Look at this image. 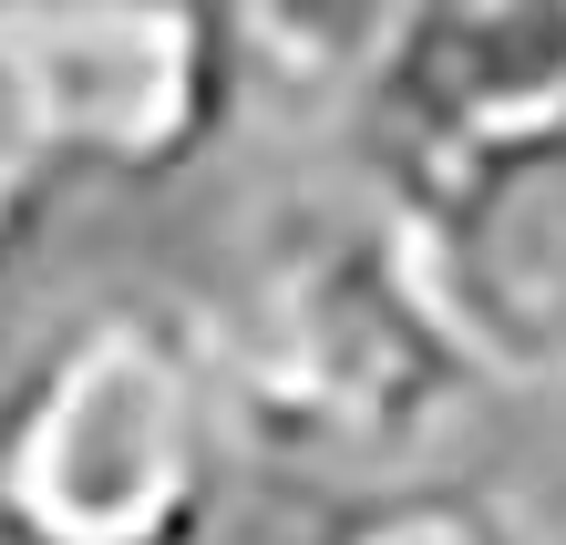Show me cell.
<instances>
[{
    "mask_svg": "<svg viewBox=\"0 0 566 545\" xmlns=\"http://www.w3.org/2000/svg\"><path fill=\"white\" fill-rule=\"evenodd\" d=\"M52 176H42V165H31L21 145H11V124H0V279H11V268L31 258V248H42V227H52Z\"/></svg>",
    "mask_w": 566,
    "mask_h": 545,
    "instance_id": "cell-7",
    "label": "cell"
},
{
    "mask_svg": "<svg viewBox=\"0 0 566 545\" xmlns=\"http://www.w3.org/2000/svg\"><path fill=\"white\" fill-rule=\"evenodd\" d=\"M310 545H536L525 504L484 494V484H453V473H402V484H371V494H340Z\"/></svg>",
    "mask_w": 566,
    "mask_h": 545,
    "instance_id": "cell-6",
    "label": "cell"
},
{
    "mask_svg": "<svg viewBox=\"0 0 566 545\" xmlns=\"http://www.w3.org/2000/svg\"><path fill=\"white\" fill-rule=\"evenodd\" d=\"M381 196L484 381L566 391V104Z\"/></svg>",
    "mask_w": 566,
    "mask_h": 545,
    "instance_id": "cell-4",
    "label": "cell"
},
{
    "mask_svg": "<svg viewBox=\"0 0 566 545\" xmlns=\"http://www.w3.org/2000/svg\"><path fill=\"white\" fill-rule=\"evenodd\" d=\"M238 473L186 289H73L0 350V545H217Z\"/></svg>",
    "mask_w": 566,
    "mask_h": 545,
    "instance_id": "cell-2",
    "label": "cell"
},
{
    "mask_svg": "<svg viewBox=\"0 0 566 545\" xmlns=\"http://www.w3.org/2000/svg\"><path fill=\"white\" fill-rule=\"evenodd\" d=\"M556 104H566V0H391L340 83L371 186H412Z\"/></svg>",
    "mask_w": 566,
    "mask_h": 545,
    "instance_id": "cell-5",
    "label": "cell"
},
{
    "mask_svg": "<svg viewBox=\"0 0 566 545\" xmlns=\"http://www.w3.org/2000/svg\"><path fill=\"white\" fill-rule=\"evenodd\" d=\"M258 104L248 0H0V124L52 186H176Z\"/></svg>",
    "mask_w": 566,
    "mask_h": 545,
    "instance_id": "cell-3",
    "label": "cell"
},
{
    "mask_svg": "<svg viewBox=\"0 0 566 545\" xmlns=\"http://www.w3.org/2000/svg\"><path fill=\"white\" fill-rule=\"evenodd\" d=\"M196 310L248 473L329 504L432 473L494 401L371 176H298L258 196Z\"/></svg>",
    "mask_w": 566,
    "mask_h": 545,
    "instance_id": "cell-1",
    "label": "cell"
},
{
    "mask_svg": "<svg viewBox=\"0 0 566 545\" xmlns=\"http://www.w3.org/2000/svg\"><path fill=\"white\" fill-rule=\"evenodd\" d=\"M525 525H536V545H566V442H556V473H546V494L525 504Z\"/></svg>",
    "mask_w": 566,
    "mask_h": 545,
    "instance_id": "cell-8",
    "label": "cell"
}]
</instances>
